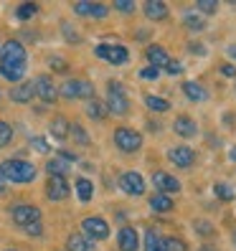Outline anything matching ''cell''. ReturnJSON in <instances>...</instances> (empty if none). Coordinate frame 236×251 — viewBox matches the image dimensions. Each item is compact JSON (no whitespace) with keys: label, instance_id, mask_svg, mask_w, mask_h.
<instances>
[{"label":"cell","instance_id":"1","mask_svg":"<svg viewBox=\"0 0 236 251\" xmlns=\"http://www.w3.org/2000/svg\"><path fill=\"white\" fill-rule=\"evenodd\" d=\"M26 66H28V56H26L23 43L21 41H5L3 49H0V76L21 84Z\"/></svg>","mask_w":236,"mask_h":251},{"label":"cell","instance_id":"2","mask_svg":"<svg viewBox=\"0 0 236 251\" xmlns=\"http://www.w3.org/2000/svg\"><path fill=\"white\" fill-rule=\"evenodd\" d=\"M0 170H3L5 180L8 183H18V185H26V183H33L36 178V165L28 160H5L3 165H0Z\"/></svg>","mask_w":236,"mask_h":251},{"label":"cell","instance_id":"3","mask_svg":"<svg viewBox=\"0 0 236 251\" xmlns=\"http://www.w3.org/2000/svg\"><path fill=\"white\" fill-rule=\"evenodd\" d=\"M107 112L122 117L130 112V101H127V94H125V86L120 81H109L107 84V101H105Z\"/></svg>","mask_w":236,"mask_h":251},{"label":"cell","instance_id":"4","mask_svg":"<svg viewBox=\"0 0 236 251\" xmlns=\"http://www.w3.org/2000/svg\"><path fill=\"white\" fill-rule=\"evenodd\" d=\"M58 94L64 99H94V84L86 79H69L61 84Z\"/></svg>","mask_w":236,"mask_h":251},{"label":"cell","instance_id":"5","mask_svg":"<svg viewBox=\"0 0 236 251\" xmlns=\"http://www.w3.org/2000/svg\"><path fill=\"white\" fill-rule=\"evenodd\" d=\"M94 53L99 58H105L107 64H114V66H122V64L130 61V51L125 46H120V43H99L94 49Z\"/></svg>","mask_w":236,"mask_h":251},{"label":"cell","instance_id":"6","mask_svg":"<svg viewBox=\"0 0 236 251\" xmlns=\"http://www.w3.org/2000/svg\"><path fill=\"white\" fill-rule=\"evenodd\" d=\"M114 145L122 152H137L142 147V135L130 127H120V129H114Z\"/></svg>","mask_w":236,"mask_h":251},{"label":"cell","instance_id":"7","mask_svg":"<svg viewBox=\"0 0 236 251\" xmlns=\"http://www.w3.org/2000/svg\"><path fill=\"white\" fill-rule=\"evenodd\" d=\"M81 228H84V236H86V239H92V241H105L107 236H109V224H107L105 218H99V216L84 218L81 221Z\"/></svg>","mask_w":236,"mask_h":251},{"label":"cell","instance_id":"8","mask_svg":"<svg viewBox=\"0 0 236 251\" xmlns=\"http://www.w3.org/2000/svg\"><path fill=\"white\" fill-rule=\"evenodd\" d=\"M10 216H13V221H16L21 228L31 226V224H38V221H41V211L36 208V205H28V203L13 205V208H10Z\"/></svg>","mask_w":236,"mask_h":251},{"label":"cell","instance_id":"9","mask_svg":"<svg viewBox=\"0 0 236 251\" xmlns=\"http://www.w3.org/2000/svg\"><path fill=\"white\" fill-rule=\"evenodd\" d=\"M117 183H120V188L125 190L127 196H142V193H145V180H142V175L135 173V170L122 173Z\"/></svg>","mask_w":236,"mask_h":251},{"label":"cell","instance_id":"10","mask_svg":"<svg viewBox=\"0 0 236 251\" xmlns=\"http://www.w3.org/2000/svg\"><path fill=\"white\" fill-rule=\"evenodd\" d=\"M33 89H36V97L41 99V101H46V104H53L56 101V97H58V92H56V86H53V79L51 76H38L36 81H33Z\"/></svg>","mask_w":236,"mask_h":251},{"label":"cell","instance_id":"11","mask_svg":"<svg viewBox=\"0 0 236 251\" xmlns=\"http://www.w3.org/2000/svg\"><path fill=\"white\" fill-rule=\"evenodd\" d=\"M74 13L77 16H86V18H107L109 8L102 3H89V0H81V3H74Z\"/></svg>","mask_w":236,"mask_h":251},{"label":"cell","instance_id":"12","mask_svg":"<svg viewBox=\"0 0 236 251\" xmlns=\"http://www.w3.org/2000/svg\"><path fill=\"white\" fill-rule=\"evenodd\" d=\"M153 185H155V188H157L163 196H170V193H178V190H181V183L175 180L173 175L163 173V170L153 173Z\"/></svg>","mask_w":236,"mask_h":251},{"label":"cell","instance_id":"13","mask_svg":"<svg viewBox=\"0 0 236 251\" xmlns=\"http://www.w3.org/2000/svg\"><path fill=\"white\" fill-rule=\"evenodd\" d=\"M71 193V188L66 183V178H49L46 183V198L49 201H66Z\"/></svg>","mask_w":236,"mask_h":251},{"label":"cell","instance_id":"14","mask_svg":"<svg viewBox=\"0 0 236 251\" xmlns=\"http://www.w3.org/2000/svg\"><path fill=\"white\" fill-rule=\"evenodd\" d=\"M168 157H170V162H175L178 168H190V165L196 162V152L190 150V147H185V145L173 147V150L168 152Z\"/></svg>","mask_w":236,"mask_h":251},{"label":"cell","instance_id":"15","mask_svg":"<svg viewBox=\"0 0 236 251\" xmlns=\"http://www.w3.org/2000/svg\"><path fill=\"white\" fill-rule=\"evenodd\" d=\"M36 97V89H33V81H21L10 89V99L16 101V104H28Z\"/></svg>","mask_w":236,"mask_h":251},{"label":"cell","instance_id":"16","mask_svg":"<svg viewBox=\"0 0 236 251\" xmlns=\"http://www.w3.org/2000/svg\"><path fill=\"white\" fill-rule=\"evenodd\" d=\"M117 244H120V251H137L140 249V236L132 226H125L117 236Z\"/></svg>","mask_w":236,"mask_h":251},{"label":"cell","instance_id":"17","mask_svg":"<svg viewBox=\"0 0 236 251\" xmlns=\"http://www.w3.org/2000/svg\"><path fill=\"white\" fill-rule=\"evenodd\" d=\"M145 16L150 21H168L170 10H168V5L163 3V0H147L145 3Z\"/></svg>","mask_w":236,"mask_h":251},{"label":"cell","instance_id":"18","mask_svg":"<svg viewBox=\"0 0 236 251\" xmlns=\"http://www.w3.org/2000/svg\"><path fill=\"white\" fill-rule=\"evenodd\" d=\"M173 129L178 132L181 137H196V132H198L196 122L190 120V117H185V114H181V117H175V122H173Z\"/></svg>","mask_w":236,"mask_h":251},{"label":"cell","instance_id":"19","mask_svg":"<svg viewBox=\"0 0 236 251\" xmlns=\"http://www.w3.org/2000/svg\"><path fill=\"white\" fill-rule=\"evenodd\" d=\"M145 56H147V61H150V66H155V69L165 66V64L170 61V56H168V51H165L163 46H147Z\"/></svg>","mask_w":236,"mask_h":251},{"label":"cell","instance_id":"20","mask_svg":"<svg viewBox=\"0 0 236 251\" xmlns=\"http://www.w3.org/2000/svg\"><path fill=\"white\" fill-rule=\"evenodd\" d=\"M69 129H71V125H69L66 117H61V114L53 117L51 125H49V132H51L56 140H66V137H69Z\"/></svg>","mask_w":236,"mask_h":251},{"label":"cell","instance_id":"21","mask_svg":"<svg viewBox=\"0 0 236 251\" xmlns=\"http://www.w3.org/2000/svg\"><path fill=\"white\" fill-rule=\"evenodd\" d=\"M66 249L69 251H94V241L81 236V233H71L66 241Z\"/></svg>","mask_w":236,"mask_h":251},{"label":"cell","instance_id":"22","mask_svg":"<svg viewBox=\"0 0 236 251\" xmlns=\"http://www.w3.org/2000/svg\"><path fill=\"white\" fill-rule=\"evenodd\" d=\"M183 92L190 101H206L209 99V92H206L198 81H183Z\"/></svg>","mask_w":236,"mask_h":251},{"label":"cell","instance_id":"23","mask_svg":"<svg viewBox=\"0 0 236 251\" xmlns=\"http://www.w3.org/2000/svg\"><path fill=\"white\" fill-rule=\"evenodd\" d=\"M77 196L81 203H89L94 196V183L89 178H77Z\"/></svg>","mask_w":236,"mask_h":251},{"label":"cell","instance_id":"24","mask_svg":"<svg viewBox=\"0 0 236 251\" xmlns=\"http://www.w3.org/2000/svg\"><path fill=\"white\" fill-rule=\"evenodd\" d=\"M86 114L92 117V120L102 122V120H107V107H105V101H97V99H89L86 101Z\"/></svg>","mask_w":236,"mask_h":251},{"label":"cell","instance_id":"25","mask_svg":"<svg viewBox=\"0 0 236 251\" xmlns=\"http://www.w3.org/2000/svg\"><path fill=\"white\" fill-rule=\"evenodd\" d=\"M46 170H49L51 178H66V173H69V162L53 157V160H49V162H46Z\"/></svg>","mask_w":236,"mask_h":251},{"label":"cell","instance_id":"26","mask_svg":"<svg viewBox=\"0 0 236 251\" xmlns=\"http://www.w3.org/2000/svg\"><path fill=\"white\" fill-rule=\"evenodd\" d=\"M145 251H163V236L155 228L145 231Z\"/></svg>","mask_w":236,"mask_h":251},{"label":"cell","instance_id":"27","mask_svg":"<svg viewBox=\"0 0 236 251\" xmlns=\"http://www.w3.org/2000/svg\"><path fill=\"white\" fill-rule=\"evenodd\" d=\"M173 201H170V196H163V193H157V196H153L150 198V208L153 211H157V213H168V211H173Z\"/></svg>","mask_w":236,"mask_h":251},{"label":"cell","instance_id":"28","mask_svg":"<svg viewBox=\"0 0 236 251\" xmlns=\"http://www.w3.org/2000/svg\"><path fill=\"white\" fill-rule=\"evenodd\" d=\"M145 104L150 107L153 112H168L170 109V101H165L163 97H153V94L145 97Z\"/></svg>","mask_w":236,"mask_h":251},{"label":"cell","instance_id":"29","mask_svg":"<svg viewBox=\"0 0 236 251\" xmlns=\"http://www.w3.org/2000/svg\"><path fill=\"white\" fill-rule=\"evenodd\" d=\"M36 13H38V5L36 3H23V5L16 8V18L18 21H28V18H33Z\"/></svg>","mask_w":236,"mask_h":251},{"label":"cell","instance_id":"30","mask_svg":"<svg viewBox=\"0 0 236 251\" xmlns=\"http://www.w3.org/2000/svg\"><path fill=\"white\" fill-rule=\"evenodd\" d=\"M183 23H185V28H190V31H203L206 28V21L201 16H193V13H185Z\"/></svg>","mask_w":236,"mask_h":251},{"label":"cell","instance_id":"31","mask_svg":"<svg viewBox=\"0 0 236 251\" xmlns=\"http://www.w3.org/2000/svg\"><path fill=\"white\" fill-rule=\"evenodd\" d=\"M10 140H13V127H10L5 120H0V150H3V147H8Z\"/></svg>","mask_w":236,"mask_h":251},{"label":"cell","instance_id":"32","mask_svg":"<svg viewBox=\"0 0 236 251\" xmlns=\"http://www.w3.org/2000/svg\"><path fill=\"white\" fill-rule=\"evenodd\" d=\"M69 135H74V140H77L79 145H89V135H86V132H84V127L81 125H71V129H69Z\"/></svg>","mask_w":236,"mask_h":251},{"label":"cell","instance_id":"33","mask_svg":"<svg viewBox=\"0 0 236 251\" xmlns=\"http://www.w3.org/2000/svg\"><path fill=\"white\" fill-rule=\"evenodd\" d=\"M213 193H216L221 201H234V196H236L226 183H216V185H213Z\"/></svg>","mask_w":236,"mask_h":251},{"label":"cell","instance_id":"34","mask_svg":"<svg viewBox=\"0 0 236 251\" xmlns=\"http://www.w3.org/2000/svg\"><path fill=\"white\" fill-rule=\"evenodd\" d=\"M163 251H188V246L181 241V239H163Z\"/></svg>","mask_w":236,"mask_h":251},{"label":"cell","instance_id":"35","mask_svg":"<svg viewBox=\"0 0 236 251\" xmlns=\"http://www.w3.org/2000/svg\"><path fill=\"white\" fill-rule=\"evenodd\" d=\"M31 147L36 152H41V155H46V152H51V145L43 140V137H31Z\"/></svg>","mask_w":236,"mask_h":251},{"label":"cell","instance_id":"36","mask_svg":"<svg viewBox=\"0 0 236 251\" xmlns=\"http://www.w3.org/2000/svg\"><path fill=\"white\" fill-rule=\"evenodd\" d=\"M198 10H203V13H216L218 10V3L216 0H198Z\"/></svg>","mask_w":236,"mask_h":251},{"label":"cell","instance_id":"37","mask_svg":"<svg viewBox=\"0 0 236 251\" xmlns=\"http://www.w3.org/2000/svg\"><path fill=\"white\" fill-rule=\"evenodd\" d=\"M193 228H196L198 233H203V236H211V233L216 231V228L209 224V221H196V224H193Z\"/></svg>","mask_w":236,"mask_h":251},{"label":"cell","instance_id":"38","mask_svg":"<svg viewBox=\"0 0 236 251\" xmlns=\"http://www.w3.org/2000/svg\"><path fill=\"white\" fill-rule=\"evenodd\" d=\"M61 31H64V36L69 38V43H81V38H79V33H77V31H74V28H71L69 23H64V25H61Z\"/></svg>","mask_w":236,"mask_h":251},{"label":"cell","instance_id":"39","mask_svg":"<svg viewBox=\"0 0 236 251\" xmlns=\"http://www.w3.org/2000/svg\"><path fill=\"white\" fill-rule=\"evenodd\" d=\"M49 66H51L53 71H66V69H69L61 56H51V58H49Z\"/></svg>","mask_w":236,"mask_h":251},{"label":"cell","instance_id":"40","mask_svg":"<svg viewBox=\"0 0 236 251\" xmlns=\"http://www.w3.org/2000/svg\"><path fill=\"white\" fill-rule=\"evenodd\" d=\"M140 76H142V79H147V81H155V79L160 76V69L147 66V69H142V71H140Z\"/></svg>","mask_w":236,"mask_h":251},{"label":"cell","instance_id":"41","mask_svg":"<svg viewBox=\"0 0 236 251\" xmlns=\"http://www.w3.org/2000/svg\"><path fill=\"white\" fill-rule=\"evenodd\" d=\"M114 8L122 10V13H132V10H135V3H132V0H117Z\"/></svg>","mask_w":236,"mask_h":251},{"label":"cell","instance_id":"42","mask_svg":"<svg viewBox=\"0 0 236 251\" xmlns=\"http://www.w3.org/2000/svg\"><path fill=\"white\" fill-rule=\"evenodd\" d=\"M165 71L170 74V76H178V74H183V66L175 64V61H168V64H165Z\"/></svg>","mask_w":236,"mask_h":251},{"label":"cell","instance_id":"43","mask_svg":"<svg viewBox=\"0 0 236 251\" xmlns=\"http://www.w3.org/2000/svg\"><path fill=\"white\" fill-rule=\"evenodd\" d=\"M23 231H26V233H31V236H41V231H43V228H41V221H38V224H31V226H26Z\"/></svg>","mask_w":236,"mask_h":251},{"label":"cell","instance_id":"44","mask_svg":"<svg viewBox=\"0 0 236 251\" xmlns=\"http://www.w3.org/2000/svg\"><path fill=\"white\" fill-rule=\"evenodd\" d=\"M58 160H64V162H77V155H74V152H66V150H61V152H58Z\"/></svg>","mask_w":236,"mask_h":251},{"label":"cell","instance_id":"45","mask_svg":"<svg viewBox=\"0 0 236 251\" xmlns=\"http://www.w3.org/2000/svg\"><path fill=\"white\" fill-rule=\"evenodd\" d=\"M221 74H224V76H236V66H231V64L221 66Z\"/></svg>","mask_w":236,"mask_h":251},{"label":"cell","instance_id":"46","mask_svg":"<svg viewBox=\"0 0 236 251\" xmlns=\"http://www.w3.org/2000/svg\"><path fill=\"white\" fill-rule=\"evenodd\" d=\"M5 183H8V180H5V175H3V170H0V193H3V190H5Z\"/></svg>","mask_w":236,"mask_h":251},{"label":"cell","instance_id":"47","mask_svg":"<svg viewBox=\"0 0 236 251\" xmlns=\"http://www.w3.org/2000/svg\"><path fill=\"white\" fill-rule=\"evenodd\" d=\"M229 56H231L234 61H236V43H234V46H229Z\"/></svg>","mask_w":236,"mask_h":251},{"label":"cell","instance_id":"48","mask_svg":"<svg viewBox=\"0 0 236 251\" xmlns=\"http://www.w3.org/2000/svg\"><path fill=\"white\" fill-rule=\"evenodd\" d=\"M229 157H231V160L236 162V147H231V150H229Z\"/></svg>","mask_w":236,"mask_h":251},{"label":"cell","instance_id":"49","mask_svg":"<svg viewBox=\"0 0 236 251\" xmlns=\"http://www.w3.org/2000/svg\"><path fill=\"white\" fill-rule=\"evenodd\" d=\"M201 251H216V249H211V246H201Z\"/></svg>","mask_w":236,"mask_h":251},{"label":"cell","instance_id":"50","mask_svg":"<svg viewBox=\"0 0 236 251\" xmlns=\"http://www.w3.org/2000/svg\"><path fill=\"white\" fill-rule=\"evenodd\" d=\"M234 244H236V231H234Z\"/></svg>","mask_w":236,"mask_h":251},{"label":"cell","instance_id":"51","mask_svg":"<svg viewBox=\"0 0 236 251\" xmlns=\"http://www.w3.org/2000/svg\"><path fill=\"white\" fill-rule=\"evenodd\" d=\"M8 251H13V249H8Z\"/></svg>","mask_w":236,"mask_h":251}]
</instances>
